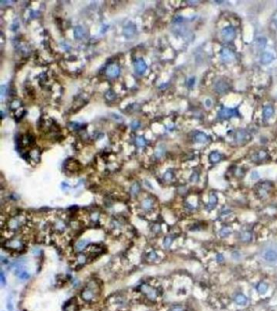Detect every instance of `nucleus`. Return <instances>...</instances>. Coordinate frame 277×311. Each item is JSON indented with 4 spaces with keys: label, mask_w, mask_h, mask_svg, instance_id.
<instances>
[{
    "label": "nucleus",
    "mask_w": 277,
    "mask_h": 311,
    "mask_svg": "<svg viewBox=\"0 0 277 311\" xmlns=\"http://www.w3.org/2000/svg\"><path fill=\"white\" fill-rule=\"evenodd\" d=\"M99 285L95 281H90L81 293V297L86 302H93L99 296Z\"/></svg>",
    "instance_id": "1"
},
{
    "label": "nucleus",
    "mask_w": 277,
    "mask_h": 311,
    "mask_svg": "<svg viewBox=\"0 0 277 311\" xmlns=\"http://www.w3.org/2000/svg\"><path fill=\"white\" fill-rule=\"evenodd\" d=\"M215 88H216V92H219V93H224V92H226L229 88V84L226 83L224 80H219V81L216 83V86H215Z\"/></svg>",
    "instance_id": "16"
},
{
    "label": "nucleus",
    "mask_w": 277,
    "mask_h": 311,
    "mask_svg": "<svg viewBox=\"0 0 277 311\" xmlns=\"http://www.w3.org/2000/svg\"><path fill=\"white\" fill-rule=\"evenodd\" d=\"M273 59H274V56H273L272 54L270 52L263 53L262 55V57H261V62H262L263 64L270 63L272 62Z\"/></svg>",
    "instance_id": "21"
},
{
    "label": "nucleus",
    "mask_w": 277,
    "mask_h": 311,
    "mask_svg": "<svg viewBox=\"0 0 277 311\" xmlns=\"http://www.w3.org/2000/svg\"><path fill=\"white\" fill-rule=\"evenodd\" d=\"M134 31H135V28L133 26L127 25V26L124 28V33H125L126 35H128V34H129L130 36L132 35V34L134 33Z\"/></svg>",
    "instance_id": "30"
},
{
    "label": "nucleus",
    "mask_w": 277,
    "mask_h": 311,
    "mask_svg": "<svg viewBox=\"0 0 277 311\" xmlns=\"http://www.w3.org/2000/svg\"><path fill=\"white\" fill-rule=\"evenodd\" d=\"M107 74L109 77H116L120 74V67L116 64H111L107 69Z\"/></svg>",
    "instance_id": "14"
},
{
    "label": "nucleus",
    "mask_w": 277,
    "mask_h": 311,
    "mask_svg": "<svg viewBox=\"0 0 277 311\" xmlns=\"http://www.w3.org/2000/svg\"><path fill=\"white\" fill-rule=\"evenodd\" d=\"M172 241H173V238L171 237H167L164 238V241H163V245L166 248H168L171 246L172 245Z\"/></svg>",
    "instance_id": "31"
},
{
    "label": "nucleus",
    "mask_w": 277,
    "mask_h": 311,
    "mask_svg": "<svg viewBox=\"0 0 277 311\" xmlns=\"http://www.w3.org/2000/svg\"><path fill=\"white\" fill-rule=\"evenodd\" d=\"M24 223V218L22 216H15L11 217L7 222V228L11 231H17L23 226Z\"/></svg>",
    "instance_id": "4"
},
{
    "label": "nucleus",
    "mask_w": 277,
    "mask_h": 311,
    "mask_svg": "<svg viewBox=\"0 0 277 311\" xmlns=\"http://www.w3.org/2000/svg\"><path fill=\"white\" fill-rule=\"evenodd\" d=\"M209 160L211 163H218L222 160V155L219 151H214L211 152L209 156Z\"/></svg>",
    "instance_id": "18"
},
{
    "label": "nucleus",
    "mask_w": 277,
    "mask_h": 311,
    "mask_svg": "<svg viewBox=\"0 0 277 311\" xmlns=\"http://www.w3.org/2000/svg\"><path fill=\"white\" fill-rule=\"evenodd\" d=\"M172 177H173V175H172V173L171 171H167V173L164 174V178L167 181H170L172 178Z\"/></svg>",
    "instance_id": "36"
},
{
    "label": "nucleus",
    "mask_w": 277,
    "mask_h": 311,
    "mask_svg": "<svg viewBox=\"0 0 277 311\" xmlns=\"http://www.w3.org/2000/svg\"><path fill=\"white\" fill-rule=\"evenodd\" d=\"M275 24H276V26H277V20H275Z\"/></svg>",
    "instance_id": "41"
},
{
    "label": "nucleus",
    "mask_w": 277,
    "mask_h": 311,
    "mask_svg": "<svg viewBox=\"0 0 277 311\" xmlns=\"http://www.w3.org/2000/svg\"><path fill=\"white\" fill-rule=\"evenodd\" d=\"M140 291L145 297L153 301L157 299L158 296V292L155 288L152 287L148 284H143L140 286Z\"/></svg>",
    "instance_id": "3"
},
{
    "label": "nucleus",
    "mask_w": 277,
    "mask_h": 311,
    "mask_svg": "<svg viewBox=\"0 0 277 311\" xmlns=\"http://www.w3.org/2000/svg\"><path fill=\"white\" fill-rule=\"evenodd\" d=\"M54 228L57 232H64L66 228V224L63 220H57L54 224Z\"/></svg>",
    "instance_id": "19"
},
{
    "label": "nucleus",
    "mask_w": 277,
    "mask_h": 311,
    "mask_svg": "<svg viewBox=\"0 0 277 311\" xmlns=\"http://www.w3.org/2000/svg\"><path fill=\"white\" fill-rule=\"evenodd\" d=\"M216 259H217V261L219 262V263H221V262L224 260V257H223L222 254H219L217 256H216Z\"/></svg>",
    "instance_id": "39"
},
{
    "label": "nucleus",
    "mask_w": 277,
    "mask_h": 311,
    "mask_svg": "<svg viewBox=\"0 0 277 311\" xmlns=\"http://www.w3.org/2000/svg\"><path fill=\"white\" fill-rule=\"evenodd\" d=\"M19 278H20L21 280H27V279L29 278V274L27 272H21L20 271L19 272Z\"/></svg>",
    "instance_id": "33"
},
{
    "label": "nucleus",
    "mask_w": 277,
    "mask_h": 311,
    "mask_svg": "<svg viewBox=\"0 0 277 311\" xmlns=\"http://www.w3.org/2000/svg\"><path fill=\"white\" fill-rule=\"evenodd\" d=\"M263 259L269 264L277 263V249L274 247H268L264 250L262 254Z\"/></svg>",
    "instance_id": "5"
},
{
    "label": "nucleus",
    "mask_w": 277,
    "mask_h": 311,
    "mask_svg": "<svg viewBox=\"0 0 277 311\" xmlns=\"http://www.w3.org/2000/svg\"><path fill=\"white\" fill-rule=\"evenodd\" d=\"M250 139V135L246 131H239L236 135V140L239 143L248 142Z\"/></svg>",
    "instance_id": "13"
},
{
    "label": "nucleus",
    "mask_w": 277,
    "mask_h": 311,
    "mask_svg": "<svg viewBox=\"0 0 277 311\" xmlns=\"http://www.w3.org/2000/svg\"><path fill=\"white\" fill-rule=\"evenodd\" d=\"M273 114H274V110L273 108L270 105L268 106H265L263 109V116L266 118V119H269L272 116Z\"/></svg>",
    "instance_id": "25"
},
{
    "label": "nucleus",
    "mask_w": 277,
    "mask_h": 311,
    "mask_svg": "<svg viewBox=\"0 0 277 311\" xmlns=\"http://www.w3.org/2000/svg\"><path fill=\"white\" fill-rule=\"evenodd\" d=\"M139 127H140V123L137 121H133L132 123H131V127H132L133 130H136L138 129Z\"/></svg>",
    "instance_id": "37"
},
{
    "label": "nucleus",
    "mask_w": 277,
    "mask_h": 311,
    "mask_svg": "<svg viewBox=\"0 0 277 311\" xmlns=\"http://www.w3.org/2000/svg\"><path fill=\"white\" fill-rule=\"evenodd\" d=\"M231 230H230V228H223L222 229L220 230V236L222 237H228L229 235H230V233H231Z\"/></svg>",
    "instance_id": "29"
},
{
    "label": "nucleus",
    "mask_w": 277,
    "mask_h": 311,
    "mask_svg": "<svg viewBox=\"0 0 277 311\" xmlns=\"http://www.w3.org/2000/svg\"><path fill=\"white\" fill-rule=\"evenodd\" d=\"M221 58L225 62H230L235 59V55H234V53L231 50H229L228 48H225L223 49L222 52H221Z\"/></svg>",
    "instance_id": "12"
},
{
    "label": "nucleus",
    "mask_w": 277,
    "mask_h": 311,
    "mask_svg": "<svg viewBox=\"0 0 277 311\" xmlns=\"http://www.w3.org/2000/svg\"><path fill=\"white\" fill-rule=\"evenodd\" d=\"M272 188V183L268 181L259 182L254 186V192L258 199H265L268 196L271 189Z\"/></svg>",
    "instance_id": "2"
},
{
    "label": "nucleus",
    "mask_w": 277,
    "mask_h": 311,
    "mask_svg": "<svg viewBox=\"0 0 277 311\" xmlns=\"http://www.w3.org/2000/svg\"><path fill=\"white\" fill-rule=\"evenodd\" d=\"M88 259H89V257L86 255V254H82V253H80L79 254H78V256H77V264L78 265H80V266H82V265H85L87 262H88Z\"/></svg>",
    "instance_id": "24"
},
{
    "label": "nucleus",
    "mask_w": 277,
    "mask_h": 311,
    "mask_svg": "<svg viewBox=\"0 0 277 311\" xmlns=\"http://www.w3.org/2000/svg\"><path fill=\"white\" fill-rule=\"evenodd\" d=\"M136 144L138 145V146H140V147H142V146H144V145L145 144V140L144 139L143 137H138V138H136Z\"/></svg>",
    "instance_id": "34"
},
{
    "label": "nucleus",
    "mask_w": 277,
    "mask_h": 311,
    "mask_svg": "<svg viewBox=\"0 0 277 311\" xmlns=\"http://www.w3.org/2000/svg\"><path fill=\"white\" fill-rule=\"evenodd\" d=\"M251 238H252V234L250 232H244L241 235V239L243 241H250Z\"/></svg>",
    "instance_id": "27"
},
{
    "label": "nucleus",
    "mask_w": 277,
    "mask_h": 311,
    "mask_svg": "<svg viewBox=\"0 0 277 311\" xmlns=\"http://www.w3.org/2000/svg\"><path fill=\"white\" fill-rule=\"evenodd\" d=\"M140 190H141V188H140L138 183H133L131 186V188H130V193L132 196H136L139 194Z\"/></svg>",
    "instance_id": "26"
},
{
    "label": "nucleus",
    "mask_w": 277,
    "mask_h": 311,
    "mask_svg": "<svg viewBox=\"0 0 277 311\" xmlns=\"http://www.w3.org/2000/svg\"><path fill=\"white\" fill-rule=\"evenodd\" d=\"M218 204V198L215 194L213 193H211L209 197V202H208V204H207V208L209 210L211 209H213Z\"/></svg>",
    "instance_id": "20"
},
{
    "label": "nucleus",
    "mask_w": 277,
    "mask_h": 311,
    "mask_svg": "<svg viewBox=\"0 0 277 311\" xmlns=\"http://www.w3.org/2000/svg\"><path fill=\"white\" fill-rule=\"evenodd\" d=\"M154 205H155V202L154 201L153 199L150 197L145 198V200H143L141 203V209L146 212H150L154 210Z\"/></svg>",
    "instance_id": "9"
},
{
    "label": "nucleus",
    "mask_w": 277,
    "mask_h": 311,
    "mask_svg": "<svg viewBox=\"0 0 277 311\" xmlns=\"http://www.w3.org/2000/svg\"><path fill=\"white\" fill-rule=\"evenodd\" d=\"M238 115L237 110L235 109H229V108H223L219 112V117L222 119H227L229 118H233Z\"/></svg>",
    "instance_id": "7"
},
{
    "label": "nucleus",
    "mask_w": 277,
    "mask_h": 311,
    "mask_svg": "<svg viewBox=\"0 0 277 311\" xmlns=\"http://www.w3.org/2000/svg\"><path fill=\"white\" fill-rule=\"evenodd\" d=\"M147 257H148V259H150V260H151V261H154V260H155V259L158 258V255H157V253L155 251H150L149 254H148V255H147Z\"/></svg>",
    "instance_id": "32"
},
{
    "label": "nucleus",
    "mask_w": 277,
    "mask_h": 311,
    "mask_svg": "<svg viewBox=\"0 0 277 311\" xmlns=\"http://www.w3.org/2000/svg\"><path fill=\"white\" fill-rule=\"evenodd\" d=\"M90 244V241L86 239H82V240H80L75 244L74 245V250H75L76 252L77 253H80V252L83 251L86 247L87 245Z\"/></svg>",
    "instance_id": "15"
},
{
    "label": "nucleus",
    "mask_w": 277,
    "mask_h": 311,
    "mask_svg": "<svg viewBox=\"0 0 277 311\" xmlns=\"http://www.w3.org/2000/svg\"><path fill=\"white\" fill-rule=\"evenodd\" d=\"M146 68H147V66H146V63L144 60L141 59H138L137 60H136L135 69H136V73H138L140 75L143 74L146 70Z\"/></svg>",
    "instance_id": "11"
},
{
    "label": "nucleus",
    "mask_w": 277,
    "mask_h": 311,
    "mask_svg": "<svg viewBox=\"0 0 277 311\" xmlns=\"http://www.w3.org/2000/svg\"><path fill=\"white\" fill-rule=\"evenodd\" d=\"M235 302L239 305H245L248 302V299L246 296H244L243 294H237L234 298Z\"/></svg>",
    "instance_id": "22"
},
{
    "label": "nucleus",
    "mask_w": 277,
    "mask_h": 311,
    "mask_svg": "<svg viewBox=\"0 0 277 311\" xmlns=\"http://www.w3.org/2000/svg\"><path fill=\"white\" fill-rule=\"evenodd\" d=\"M268 157V154L264 150H259L254 155L252 156V160L254 162H261L263 160H267Z\"/></svg>",
    "instance_id": "10"
},
{
    "label": "nucleus",
    "mask_w": 277,
    "mask_h": 311,
    "mask_svg": "<svg viewBox=\"0 0 277 311\" xmlns=\"http://www.w3.org/2000/svg\"><path fill=\"white\" fill-rule=\"evenodd\" d=\"M222 37L227 42H231L236 37V31L232 26L225 27L222 29Z\"/></svg>",
    "instance_id": "8"
},
{
    "label": "nucleus",
    "mask_w": 277,
    "mask_h": 311,
    "mask_svg": "<svg viewBox=\"0 0 277 311\" xmlns=\"http://www.w3.org/2000/svg\"><path fill=\"white\" fill-rule=\"evenodd\" d=\"M6 246L7 249H10L11 250L21 251L24 249V242L20 237H14L6 242Z\"/></svg>",
    "instance_id": "6"
},
{
    "label": "nucleus",
    "mask_w": 277,
    "mask_h": 311,
    "mask_svg": "<svg viewBox=\"0 0 277 311\" xmlns=\"http://www.w3.org/2000/svg\"><path fill=\"white\" fill-rule=\"evenodd\" d=\"M194 140L197 143H205L209 141V137L203 132H198L194 135Z\"/></svg>",
    "instance_id": "17"
},
{
    "label": "nucleus",
    "mask_w": 277,
    "mask_h": 311,
    "mask_svg": "<svg viewBox=\"0 0 277 311\" xmlns=\"http://www.w3.org/2000/svg\"><path fill=\"white\" fill-rule=\"evenodd\" d=\"M5 91H6V87L4 85L1 86V91H0V93H1V99L4 98V95H5Z\"/></svg>",
    "instance_id": "38"
},
{
    "label": "nucleus",
    "mask_w": 277,
    "mask_h": 311,
    "mask_svg": "<svg viewBox=\"0 0 277 311\" xmlns=\"http://www.w3.org/2000/svg\"><path fill=\"white\" fill-rule=\"evenodd\" d=\"M75 36L77 38H82L84 36V29L81 26H78L76 28Z\"/></svg>",
    "instance_id": "28"
},
{
    "label": "nucleus",
    "mask_w": 277,
    "mask_h": 311,
    "mask_svg": "<svg viewBox=\"0 0 277 311\" xmlns=\"http://www.w3.org/2000/svg\"><path fill=\"white\" fill-rule=\"evenodd\" d=\"M170 311H184V309L181 305H173V306L171 308Z\"/></svg>",
    "instance_id": "35"
},
{
    "label": "nucleus",
    "mask_w": 277,
    "mask_h": 311,
    "mask_svg": "<svg viewBox=\"0 0 277 311\" xmlns=\"http://www.w3.org/2000/svg\"><path fill=\"white\" fill-rule=\"evenodd\" d=\"M1 283H2V285H5V283H6L4 274H3V272H1Z\"/></svg>",
    "instance_id": "40"
},
{
    "label": "nucleus",
    "mask_w": 277,
    "mask_h": 311,
    "mask_svg": "<svg viewBox=\"0 0 277 311\" xmlns=\"http://www.w3.org/2000/svg\"><path fill=\"white\" fill-rule=\"evenodd\" d=\"M256 289H257V291L260 294H264L266 293V292L268 289V285L265 282H262H262H259L258 284V285L256 286Z\"/></svg>",
    "instance_id": "23"
}]
</instances>
